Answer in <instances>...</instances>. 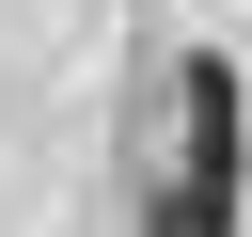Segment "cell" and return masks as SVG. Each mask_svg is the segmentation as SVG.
I'll return each mask as SVG.
<instances>
[{"label":"cell","instance_id":"cell-1","mask_svg":"<svg viewBox=\"0 0 252 237\" xmlns=\"http://www.w3.org/2000/svg\"><path fill=\"white\" fill-rule=\"evenodd\" d=\"M173 111H189V142L142 190V237H236V190H252V79H236V47H189Z\"/></svg>","mask_w":252,"mask_h":237}]
</instances>
